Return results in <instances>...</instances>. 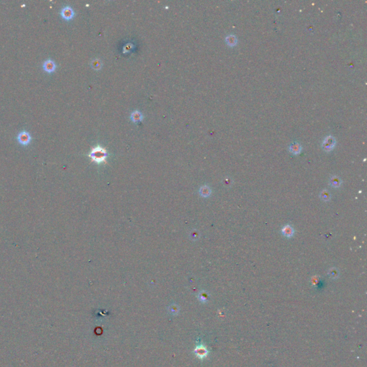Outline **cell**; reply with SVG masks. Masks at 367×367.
I'll return each mask as SVG.
<instances>
[{"label": "cell", "mask_w": 367, "mask_h": 367, "mask_svg": "<svg viewBox=\"0 0 367 367\" xmlns=\"http://www.w3.org/2000/svg\"><path fill=\"white\" fill-rule=\"evenodd\" d=\"M88 156L92 159L93 161L98 164H101L105 162V160H106L108 157V152L105 148H103L100 146H98L93 148Z\"/></svg>", "instance_id": "cell-1"}, {"label": "cell", "mask_w": 367, "mask_h": 367, "mask_svg": "<svg viewBox=\"0 0 367 367\" xmlns=\"http://www.w3.org/2000/svg\"><path fill=\"white\" fill-rule=\"evenodd\" d=\"M193 352L199 359H204L209 354V350L204 344H198L194 349Z\"/></svg>", "instance_id": "cell-2"}, {"label": "cell", "mask_w": 367, "mask_h": 367, "mask_svg": "<svg viewBox=\"0 0 367 367\" xmlns=\"http://www.w3.org/2000/svg\"><path fill=\"white\" fill-rule=\"evenodd\" d=\"M32 137L31 136L27 131H21L17 135V141L22 146H27L29 145L30 142H31Z\"/></svg>", "instance_id": "cell-3"}, {"label": "cell", "mask_w": 367, "mask_h": 367, "mask_svg": "<svg viewBox=\"0 0 367 367\" xmlns=\"http://www.w3.org/2000/svg\"><path fill=\"white\" fill-rule=\"evenodd\" d=\"M60 14L62 18L65 20H70L75 16V12L70 6H65L61 10Z\"/></svg>", "instance_id": "cell-4"}, {"label": "cell", "mask_w": 367, "mask_h": 367, "mask_svg": "<svg viewBox=\"0 0 367 367\" xmlns=\"http://www.w3.org/2000/svg\"><path fill=\"white\" fill-rule=\"evenodd\" d=\"M335 144H336V141H335V139L333 136H328L325 139L324 141L323 142V144H322V146H323V148L324 149L325 151H326V152H329V151L332 150L334 147V146H335Z\"/></svg>", "instance_id": "cell-5"}, {"label": "cell", "mask_w": 367, "mask_h": 367, "mask_svg": "<svg viewBox=\"0 0 367 367\" xmlns=\"http://www.w3.org/2000/svg\"><path fill=\"white\" fill-rule=\"evenodd\" d=\"M42 67H43V69H44V70L45 71V72H47L48 73H53L54 71L55 70L56 64H55V62L53 61V60L48 59V60H47L46 61L44 62Z\"/></svg>", "instance_id": "cell-6"}, {"label": "cell", "mask_w": 367, "mask_h": 367, "mask_svg": "<svg viewBox=\"0 0 367 367\" xmlns=\"http://www.w3.org/2000/svg\"><path fill=\"white\" fill-rule=\"evenodd\" d=\"M130 118H131V121L135 123V124H137V123L141 122L142 120H143L144 115L142 114L141 112H140L139 111H137L136 110V111H133L132 113H131Z\"/></svg>", "instance_id": "cell-7"}, {"label": "cell", "mask_w": 367, "mask_h": 367, "mask_svg": "<svg viewBox=\"0 0 367 367\" xmlns=\"http://www.w3.org/2000/svg\"><path fill=\"white\" fill-rule=\"evenodd\" d=\"M282 234L286 237H291L294 234V230L290 225H286L282 229Z\"/></svg>", "instance_id": "cell-8"}, {"label": "cell", "mask_w": 367, "mask_h": 367, "mask_svg": "<svg viewBox=\"0 0 367 367\" xmlns=\"http://www.w3.org/2000/svg\"><path fill=\"white\" fill-rule=\"evenodd\" d=\"M289 150L293 154H298L301 152L302 147L298 143H293L290 146Z\"/></svg>", "instance_id": "cell-9"}, {"label": "cell", "mask_w": 367, "mask_h": 367, "mask_svg": "<svg viewBox=\"0 0 367 367\" xmlns=\"http://www.w3.org/2000/svg\"><path fill=\"white\" fill-rule=\"evenodd\" d=\"M330 184L332 187H334V188H338L339 187L341 184L342 183V181L341 180V179L339 177H338V176H332V177L330 179Z\"/></svg>", "instance_id": "cell-10"}, {"label": "cell", "mask_w": 367, "mask_h": 367, "mask_svg": "<svg viewBox=\"0 0 367 367\" xmlns=\"http://www.w3.org/2000/svg\"><path fill=\"white\" fill-rule=\"evenodd\" d=\"M225 41H226L227 44L228 45H230V46H231V47H233V46H235V45H236L237 42L236 37H235V35H232V34H230V35H228L227 37L225 39Z\"/></svg>", "instance_id": "cell-11"}, {"label": "cell", "mask_w": 367, "mask_h": 367, "mask_svg": "<svg viewBox=\"0 0 367 367\" xmlns=\"http://www.w3.org/2000/svg\"><path fill=\"white\" fill-rule=\"evenodd\" d=\"M102 65H103L102 62H101V60L98 59V58H97V59H94L91 62L92 68L96 70H101V69L102 68Z\"/></svg>", "instance_id": "cell-12"}, {"label": "cell", "mask_w": 367, "mask_h": 367, "mask_svg": "<svg viewBox=\"0 0 367 367\" xmlns=\"http://www.w3.org/2000/svg\"><path fill=\"white\" fill-rule=\"evenodd\" d=\"M320 196L321 199L325 201V202H327V201L331 199V194L328 190H323V191H321Z\"/></svg>", "instance_id": "cell-13"}, {"label": "cell", "mask_w": 367, "mask_h": 367, "mask_svg": "<svg viewBox=\"0 0 367 367\" xmlns=\"http://www.w3.org/2000/svg\"><path fill=\"white\" fill-rule=\"evenodd\" d=\"M329 275L332 278H337L338 275H339V271L335 267H333V268L330 269V270L329 271Z\"/></svg>", "instance_id": "cell-14"}, {"label": "cell", "mask_w": 367, "mask_h": 367, "mask_svg": "<svg viewBox=\"0 0 367 367\" xmlns=\"http://www.w3.org/2000/svg\"><path fill=\"white\" fill-rule=\"evenodd\" d=\"M133 47H134V45H133L132 43H127V44L125 45L124 47H123V53H130L133 49Z\"/></svg>", "instance_id": "cell-15"}, {"label": "cell", "mask_w": 367, "mask_h": 367, "mask_svg": "<svg viewBox=\"0 0 367 367\" xmlns=\"http://www.w3.org/2000/svg\"><path fill=\"white\" fill-rule=\"evenodd\" d=\"M199 299L202 303H205V302H207V299H208V294L205 292L201 293L199 295Z\"/></svg>", "instance_id": "cell-16"}, {"label": "cell", "mask_w": 367, "mask_h": 367, "mask_svg": "<svg viewBox=\"0 0 367 367\" xmlns=\"http://www.w3.org/2000/svg\"><path fill=\"white\" fill-rule=\"evenodd\" d=\"M201 193H202V196H209V194H210V189H209L208 187H204L202 188V190H201Z\"/></svg>", "instance_id": "cell-17"}, {"label": "cell", "mask_w": 367, "mask_h": 367, "mask_svg": "<svg viewBox=\"0 0 367 367\" xmlns=\"http://www.w3.org/2000/svg\"><path fill=\"white\" fill-rule=\"evenodd\" d=\"M169 310H170V312H171L172 314L176 315L179 312V308H176V306H172L170 307Z\"/></svg>", "instance_id": "cell-18"}, {"label": "cell", "mask_w": 367, "mask_h": 367, "mask_svg": "<svg viewBox=\"0 0 367 367\" xmlns=\"http://www.w3.org/2000/svg\"><path fill=\"white\" fill-rule=\"evenodd\" d=\"M318 278H316V277H314V278H312V280H311V282H312V283H313V285H315V284H316V283H317V282H318Z\"/></svg>", "instance_id": "cell-19"}]
</instances>
